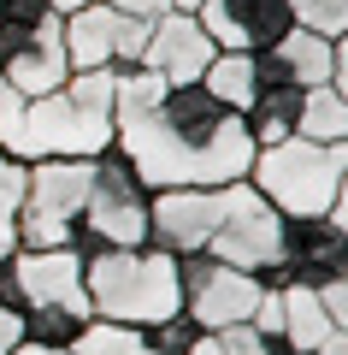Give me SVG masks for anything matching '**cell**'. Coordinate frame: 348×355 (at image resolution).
<instances>
[{"label": "cell", "instance_id": "cell-20", "mask_svg": "<svg viewBox=\"0 0 348 355\" xmlns=\"http://www.w3.org/2000/svg\"><path fill=\"white\" fill-rule=\"evenodd\" d=\"M295 137H307V142H348V95H336L331 83L307 89V95H301Z\"/></svg>", "mask_w": 348, "mask_h": 355}, {"label": "cell", "instance_id": "cell-4", "mask_svg": "<svg viewBox=\"0 0 348 355\" xmlns=\"http://www.w3.org/2000/svg\"><path fill=\"white\" fill-rule=\"evenodd\" d=\"M248 184L277 214H336L348 207V142H307L284 137L272 148H254Z\"/></svg>", "mask_w": 348, "mask_h": 355}, {"label": "cell", "instance_id": "cell-26", "mask_svg": "<svg viewBox=\"0 0 348 355\" xmlns=\"http://www.w3.org/2000/svg\"><path fill=\"white\" fill-rule=\"evenodd\" d=\"M18 119H24V95H18V89L0 77V154H12V142H18Z\"/></svg>", "mask_w": 348, "mask_h": 355}, {"label": "cell", "instance_id": "cell-10", "mask_svg": "<svg viewBox=\"0 0 348 355\" xmlns=\"http://www.w3.org/2000/svg\"><path fill=\"white\" fill-rule=\"evenodd\" d=\"M277 261L289 284L319 291L331 279H348V207L336 214H289L277 231Z\"/></svg>", "mask_w": 348, "mask_h": 355}, {"label": "cell", "instance_id": "cell-21", "mask_svg": "<svg viewBox=\"0 0 348 355\" xmlns=\"http://www.w3.org/2000/svg\"><path fill=\"white\" fill-rule=\"evenodd\" d=\"M71 355H154L142 326H118V320H89L83 338L71 343Z\"/></svg>", "mask_w": 348, "mask_h": 355}, {"label": "cell", "instance_id": "cell-5", "mask_svg": "<svg viewBox=\"0 0 348 355\" xmlns=\"http://www.w3.org/2000/svg\"><path fill=\"white\" fill-rule=\"evenodd\" d=\"M18 249H89V160H30Z\"/></svg>", "mask_w": 348, "mask_h": 355}, {"label": "cell", "instance_id": "cell-24", "mask_svg": "<svg viewBox=\"0 0 348 355\" xmlns=\"http://www.w3.org/2000/svg\"><path fill=\"white\" fill-rule=\"evenodd\" d=\"M142 338H148V349L154 355H189L201 343V326L177 308V314H165V320H154V326H142Z\"/></svg>", "mask_w": 348, "mask_h": 355}, {"label": "cell", "instance_id": "cell-13", "mask_svg": "<svg viewBox=\"0 0 348 355\" xmlns=\"http://www.w3.org/2000/svg\"><path fill=\"white\" fill-rule=\"evenodd\" d=\"M195 24L207 30L212 48L230 53H260L289 30V6L284 0H201Z\"/></svg>", "mask_w": 348, "mask_h": 355}, {"label": "cell", "instance_id": "cell-17", "mask_svg": "<svg viewBox=\"0 0 348 355\" xmlns=\"http://www.w3.org/2000/svg\"><path fill=\"white\" fill-rule=\"evenodd\" d=\"M301 95H307V89H289V83L254 89V101L242 107V130H248V142H254V148H272V142L295 137V119H301Z\"/></svg>", "mask_w": 348, "mask_h": 355}, {"label": "cell", "instance_id": "cell-23", "mask_svg": "<svg viewBox=\"0 0 348 355\" xmlns=\"http://www.w3.org/2000/svg\"><path fill=\"white\" fill-rule=\"evenodd\" d=\"M18 202H24V160L0 154V261L18 249Z\"/></svg>", "mask_w": 348, "mask_h": 355}, {"label": "cell", "instance_id": "cell-9", "mask_svg": "<svg viewBox=\"0 0 348 355\" xmlns=\"http://www.w3.org/2000/svg\"><path fill=\"white\" fill-rule=\"evenodd\" d=\"M277 231H284V214L254 190L248 178L224 184V207H219V225L207 237V254L242 266V272H260V266L277 261Z\"/></svg>", "mask_w": 348, "mask_h": 355}, {"label": "cell", "instance_id": "cell-27", "mask_svg": "<svg viewBox=\"0 0 348 355\" xmlns=\"http://www.w3.org/2000/svg\"><path fill=\"white\" fill-rule=\"evenodd\" d=\"M18 343H24V320H18V308H0V355H12Z\"/></svg>", "mask_w": 348, "mask_h": 355}, {"label": "cell", "instance_id": "cell-2", "mask_svg": "<svg viewBox=\"0 0 348 355\" xmlns=\"http://www.w3.org/2000/svg\"><path fill=\"white\" fill-rule=\"evenodd\" d=\"M112 148V71H71L59 89L24 101L12 160H95Z\"/></svg>", "mask_w": 348, "mask_h": 355}, {"label": "cell", "instance_id": "cell-11", "mask_svg": "<svg viewBox=\"0 0 348 355\" xmlns=\"http://www.w3.org/2000/svg\"><path fill=\"white\" fill-rule=\"evenodd\" d=\"M254 77H260V89H272V83H289V89L331 83L336 95H348V36L324 42V36H313V30L289 24L272 48L254 53Z\"/></svg>", "mask_w": 348, "mask_h": 355}, {"label": "cell", "instance_id": "cell-7", "mask_svg": "<svg viewBox=\"0 0 348 355\" xmlns=\"http://www.w3.org/2000/svg\"><path fill=\"white\" fill-rule=\"evenodd\" d=\"M172 261H177V308H183L201 331L237 326V320L254 314V302H260L254 272H242V266L219 261V254H207V249L172 254Z\"/></svg>", "mask_w": 348, "mask_h": 355}, {"label": "cell", "instance_id": "cell-14", "mask_svg": "<svg viewBox=\"0 0 348 355\" xmlns=\"http://www.w3.org/2000/svg\"><path fill=\"white\" fill-rule=\"evenodd\" d=\"M212 53L219 48H212L207 30L195 24V12H160L148 24V42H142L136 65H148V71L165 77V83H201V71H207Z\"/></svg>", "mask_w": 348, "mask_h": 355}, {"label": "cell", "instance_id": "cell-18", "mask_svg": "<svg viewBox=\"0 0 348 355\" xmlns=\"http://www.w3.org/2000/svg\"><path fill=\"white\" fill-rule=\"evenodd\" d=\"M201 89H207L212 101H224V107H248L254 101V89H260V77H254V53H230V48H219L207 60V71H201Z\"/></svg>", "mask_w": 348, "mask_h": 355}, {"label": "cell", "instance_id": "cell-25", "mask_svg": "<svg viewBox=\"0 0 348 355\" xmlns=\"http://www.w3.org/2000/svg\"><path fill=\"white\" fill-rule=\"evenodd\" d=\"M207 338L219 343L224 355H284V343L260 338V331H254L248 320H237V326H219V331H207Z\"/></svg>", "mask_w": 348, "mask_h": 355}, {"label": "cell", "instance_id": "cell-22", "mask_svg": "<svg viewBox=\"0 0 348 355\" xmlns=\"http://www.w3.org/2000/svg\"><path fill=\"white\" fill-rule=\"evenodd\" d=\"M284 6H289V24L295 30H313L324 42L348 36V0H284Z\"/></svg>", "mask_w": 348, "mask_h": 355}, {"label": "cell", "instance_id": "cell-6", "mask_svg": "<svg viewBox=\"0 0 348 355\" xmlns=\"http://www.w3.org/2000/svg\"><path fill=\"white\" fill-rule=\"evenodd\" d=\"M148 202H154V190L136 178V166L118 148H100L89 160V249H83V261L100 249L148 243Z\"/></svg>", "mask_w": 348, "mask_h": 355}, {"label": "cell", "instance_id": "cell-1", "mask_svg": "<svg viewBox=\"0 0 348 355\" xmlns=\"http://www.w3.org/2000/svg\"><path fill=\"white\" fill-rule=\"evenodd\" d=\"M112 148L148 190H212L254 166L237 107L212 101L201 83H165L148 65L112 71Z\"/></svg>", "mask_w": 348, "mask_h": 355}, {"label": "cell", "instance_id": "cell-30", "mask_svg": "<svg viewBox=\"0 0 348 355\" xmlns=\"http://www.w3.org/2000/svg\"><path fill=\"white\" fill-rule=\"evenodd\" d=\"M189 355H224V349H219V343L207 338V331H201V343H195V349H189Z\"/></svg>", "mask_w": 348, "mask_h": 355}, {"label": "cell", "instance_id": "cell-31", "mask_svg": "<svg viewBox=\"0 0 348 355\" xmlns=\"http://www.w3.org/2000/svg\"><path fill=\"white\" fill-rule=\"evenodd\" d=\"M165 6H172V12H195L201 0H165Z\"/></svg>", "mask_w": 348, "mask_h": 355}, {"label": "cell", "instance_id": "cell-3", "mask_svg": "<svg viewBox=\"0 0 348 355\" xmlns=\"http://www.w3.org/2000/svg\"><path fill=\"white\" fill-rule=\"evenodd\" d=\"M83 291L95 320H118V326H154V320L177 314V261L154 243L136 249H100L83 261Z\"/></svg>", "mask_w": 348, "mask_h": 355}, {"label": "cell", "instance_id": "cell-8", "mask_svg": "<svg viewBox=\"0 0 348 355\" xmlns=\"http://www.w3.org/2000/svg\"><path fill=\"white\" fill-rule=\"evenodd\" d=\"M154 18H130L112 12L100 0H83L77 12H59V42L71 71H125L142 60V42H148Z\"/></svg>", "mask_w": 348, "mask_h": 355}, {"label": "cell", "instance_id": "cell-12", "mask_svg": "<svg viewBox=\"0 0 348 355\" xmlns=\"http://www.w3.org/2000/svg\"><path fill=\"white\" fill-rule=\"evenodd\" d=\"M219 207H224V184H212V190H154V202H148V243L165 249V254L207 249L212 225H219Z\"/></svg>", "mask_w": 348, "mask_h": 355}, {"label": "cell", "instance_id": "cell-29", "mask_svg": "<svg viewBox=\"0 0 348 355\" xmlns=\"http://www.w3.org/2000/svg\"><path fill=\"white\" fill-rule=\"evenodd\" d=\"M12 355H71V349H42V343H18Z\"/></svg>", "mask_w": 348, "mask_h": 355}, {"label": "cell", "instance_id": "cell-19", "mask_svg": "<svg viewBox=\"0 0 348 355\" xmlns=\"http://www.w3.org/2000/svg\"><path fill=\"white\" fill-rule=\"evenodd\" d=\"M18 320H24V343H42V349H71L95 314L77 308V302H42V308H24Z\"/></svg>", "mask_w": 348, "mask_h": 355}, {"label": "cell", "instance_id": "cell-16", "mask_svg": "<svg viewBox=\"0 0 348 355\" xmlns=\"http://www.w3.org/2000/svg\"><path fill=\"white\" fill-rule=\"evenodd\" d=\"M284 349H301V355H348V331L331 326V314L319 308V296L289 284L284 291Z\"/></svg>", "mask_w": 348, "mask_h": 355}, {"label": "cell", "instance_id": "cell-15", "mask_svg": "<svg viewBox=\"0 0 348 355\" xmlns=\"http://www.w3.org/2000/svg\"><path fill=\"white\" fill-rule=\"evenodd\" d=\"M0 77H6L24 101H36V95L59 89L65 77H71V60H65V42H59V18H48L42 30H30V36L0 60Z\"/></svg>", "mask_w": 348, "mask_h": 355}, {"label": "cell", "instance_id": "cell-28", "mask_svg": "<svg viewBox=\"0 0 348 355\" xmlns=\"http://www.w3.org/2000/svg\"><path fill=\"white\" fill-rule=\"evenodd\" d=\"M100 6H112V12H130V18H160V12H172L165 0H100Z\"/></svg>", "mask_w": 348, "mask_h": 355}]
</instances>
